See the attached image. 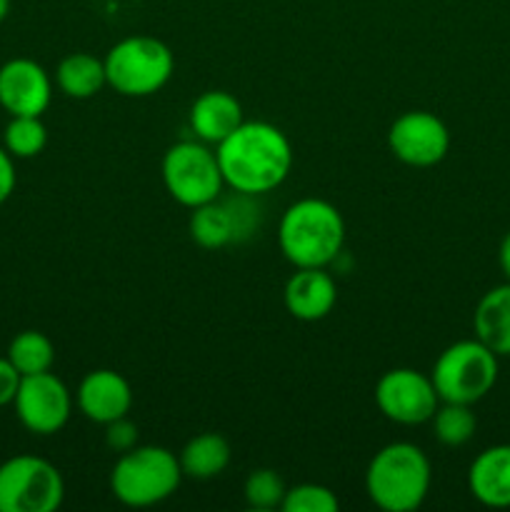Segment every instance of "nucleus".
<instances>
[{
    "label": "nucleus",
    "instance_id": "13",
    "mask_svg": "<svg viewBox=\"0 0 510 512\" xmlns=\"http://www.w3.org/2000/svg\"><path fill=\"white\" fill-rule=\"evenodd\" d=\"M75 403H78V410L85 418L98 425H108L130 413V408H133V388L115 370H90L80 380Z\"/></svg>",
    "mask_w": 510,
    "mask_h": 512
},
{
    "label": "nucleus",
    "instance_id": "29",
    "mask_svg": "<svg viewBox=\"0 0 510 512\" xmlns=\"http://www.w3.org/2000/svg\"><path fill=\"white\" fill-rule=\"evenodd\" d=\"M498 263H500V270H503L505 280H508V283H510V230H508V233H505L503 243H500Z\"/></svg>",
    "mask_w": 510,
    "mask_h": 512
},
{
    "label": "nucleus",
    "instance_id": "9",
    "mask_svg": "<svg viewBox=\"0 0 510 512\" xmlns=\"http://www.w3.org/2000/svg\"><path fill=\"white\" fill-rule=\"evenodd\" d=\"M375 405L390 423L423 425L438 410L440 395L430 375L413 368H393L375 383Z\"/></svg>",
    "mask_w": 510,
    "mask_h": 512
},
{
    "label": "nucleus",
    "instance_id": "14",
    "mask_svg": "<svg viewBox=\"0 0 510 512\" xmlns=\"http://www.w3.org/2000/svg\"><path fill=\"white\" fill-rule=\"evenodd\" d=\"M283 303L295 320L315 323L333 313L338 303V285L325 268H295L285 283Z\"/></svg>",
    "mask_w": 510,
    "mask_h": 512
},
{
    "label": "nucleus",
    "instance_id": "16",
    "mask_svg": "<svg viewBox=\"0 0 510 512\" xmlns=\"http://www.w3.org/2000/svg\"><path fill=\"white\" fill-rule=\"evenodd\" d=\"M468 488L485 508H510V445L485 448L470 463Z\"/></svg>",
    "mask_w": 510,
    "mask_h": 512
},
{
    "label": "nucleus",
    "instance_id": "8",
    "mask_svg": "<svg viewBox=\"0 0 510 512\" xmlns=\"http://www.w3.org/2000/svg\"><path fill=\"white\" fill-rule=\"evenodd\" d=\"M63 498L65 480L50 460L15 455L0 465V512H55Z\"/></svg>",
    "mask_w": 510,
    "mask_h": 512
},
{
    "label": "nucleus",
    "instance_id": "18",
    "mask_svg": "<svg viewBox=\"0 0 510 512\" xmlns=\"http://www.w3.org/2000/svg\"><path fill=\"white\" fill-rule=\"evenodd\" d=\"M230 458H233V450H230V443L220 433L195 435L178 453L183 478L193 480L218 478L230 465Z\"/></svg>",
    "mask_w": 510,
    "mask_h": 512
},
{
    "label": "nucleus",
    "instance_id": "30",
    "mask_svg": "<svg viewBox=\"0 0 510 512\" xmlns=\"http://www.w3.org/2000/svg\"><path fill=\"white\" fill-rule=\"evenodd\" d=\"M8 13H10V0H0V23L8 18Z\"/></svg>",
    "mask_w": 510,
    "mask_h": 512
},
{
    "label": "nucleus",
    "instance_id": "1",
    "mask_svg": "<svg viewBox=\"0 0 510 512\" xmlns=\"http://www.w3.org/2000/svg\"><path fill=\"white\" fill-rule=\"evenodd\" d=\"M223 180L240 195H263L280 188L293 170L288 135L265 120H243L238 130L215 145Z\"/></svg>",
    "mask_w": 510,
    "mask_h": 512
},
{
    "label": "nucleus",
    "instance_id": "2",
    "mask_svg": "<svg viewBox=\"0 0 510 512\" xmlns=\"http://www.w3.org/2000/svg\"><path fill=\"white\" fill-rule=\"evenodd\" d=\"M278 245L293 268H328L345 245V220L323 198L288 205L278 225Z\"/></svg>",
    "mask_w": 510,
    "mask_h": 512
},
{
    "label": "nucleus",
    "instance_id": "21",
    "mask_svg": "<svg viewBox=\"0 0 510 512\" xmlns=\"http://www.w3.org/2000/svg\"><path fill=\"white\" fill-rule=\"evenodd\" d=\"M5 358L15 365L20 375L48 373L55 363V348L48 335L40 330H23L10 340Z\"/></svg>",
    "mask_w": 510,
    "mask_h": 512
},
{
    "label": "nucleus",
    "instance_id": "3",
    "mask_svg": "<svg viewBox=\"0 0 510 512\" xmlns=\"http://www.w3.org/2000/svg\"><path fill=\"white\" fill-rule=\"evenodd\" d=\"M433 483V468L423 448L390 443L373 455L365 470V493L385 512H413L425 503Z\"/></svg>",
    "mask_w": 510,
    "mask_h": 512
},
{
    "label": "nucleus",
    "instance_id": "23",
    "mask_svg": "<svg viewBox=\"0 0 510 512\" xmlns=\"http://www.w3.org/2000/svg\"><path fill=\"white\" fill-rule=\"evenodd\" d=\"M3 143V148L13 158H35L48 145V128L43 125L40 115H10Z\"/></svg>",
    "mask_w": 510,
    "mask_h": 512
},
{
    "label": "nucleus",
    "instance_id": "15",
    "mask_svg": "<svg viewBox=\"0 0 510 512\" xmlns=\"http://www.w3.org/2000/svg\"><path fill=\"white\" fill-rule=\"evenodd\" d=\"M243 120V105L225 90H205L190 105V130L208 145L223 143Z\"/></svg>",
    "mask_w": 510,
    "mask_h": 512
},
{
    "label": "nucleus",
    "instance_id": "12",
    "mask_svg": "<svg viewBox=\"0 0 510 512\" xmlns=\"http://www.w3.org/2000/svg\"><path fill=\"white\" fill-rule=\"evenodd\" d=\"M53 98V83L40 63L13 58L0 65V105L10 115H43Z\"/></svg>",
    "mask_w": 510,
    "mask_h": 512
},
{
    "label": "nucleus",
    "instance_id": "10",
    "mask_svg": "<svg viewBox=\"0 0 510 512\" xmlns=\"http://www.w3.org/2000/svg\"><path fill=\"white\" fill-rule=\"evenodd\" d=\"M20 425L33 435H55L68 425L73 395L55 373H35L20 378L13 400Z\"/></svg>",
    "mask_w": 510,
    "mask_h": 512
},
{
    "label": "nucleus",
    "instance_id": "5",
    "mask_svg": "<svg viewBox=\"0 0 510 512\" xmlns=\"http://www.w3.org/2000/svg\"><path fill=\"white\" fill-rule=\"evenodd\" d=\"M103 60L108 85L125 98H148L160 93L175 70L170 48L153 35L123 38Z\"/></svg>",
    "mask_w": 510,
    "mask_h": 512
},
{
    "label": "nucleus",
    "instance_id": "26",
    "mask_svg": "<svg viewBox=\"0 0 510 512\" xmlns=\"http://www.w3.org/2000/svg\"><path fill=\"white\" fill-rule=\"evenodd\" d=\"M105 445L113 453H128V450H133L138 445V425L130 423L128 415L108 423L105 425Z\"/></svg>",
    "mask_w": 510,
    "mask_h": 512
},
{
    "label": "nucleus",
    "instance_id": "19",
    "mask_svg": "<svg viewBox=\"0 0 510 512\" xmlns=\"http://www.w3.org/2000/svg\"><path fill=\"white\" fill-rule=\"evenodd\" d=\"M55 83L68 98L88 100L108 85L105 78V60L90 53L65 55L55 70Z\"/></svg>",
    "mask_w": 510,
    "mask_h": 512
},
{
    "label": "nucleus",
    "instance_id": "22",
    "mask_svg": "<svg viewBox=\"0 0 510 512\" xmlns=\"http://www.w3.org/2000/svg\"><path fill=\"white\" fill-rule=\"evenodd\" d=\"M433 435L445 448H460L470 443L478 428V418L473 413V405L463 403H440L438 410L430 418Z\"/></svg>",
    "mask_w": 510,
    "mask_h": 512
},
{
    "label": "nucleus",
    "instance_id": "25",
    "mask_svg": "<svg viewBox=\"0 0 510 512\" xmlns=\"http://www.w3.org/2000/svg\"><path fill=\"white\" fill-rule=\"evenodd\" d=\"M283 512H338L340 500L330 488L320 483H300L285 490Z\"/></svg>",
    "mask_w": 510,
    "mask_h": 512
},
{
    "label": "nucleus",
    "instance_id": "17",
    "mask_svg": "<svg viewBox=\"0 0 510 512\" xmlns=\"http://www.w3.org/2000/svg\"><path fill=\"white\" fill-rule=\"evenodd\" d=\"M475 338L488 345L498 358H510V283L490 288L473 313Z\"/></svg>",
    "mask_w": 510,
    "mask_h": 512
},
{
    "label": "nucleus",
    "instance_id": "4",
    "mask_svg": "<svg viewBox=\"0 0 510 512\" xmlns=\"http://www.w3.org/2000/svg\"><path fill=\"white\" fill-rule=\"evenodd\" d=\"M183 480V468L173 450L160 445H135L120 453L110 473V490L128 508H150L168 500Z\"/></svg>",
    "mask_w": 510,
    "mask_h": 512
},
{
    "label": "nucleus",
    "instance_id": "7",
    "mask_svg": "<svg viewBox=\"0 0 510 512\" xmlns=\"http://www.w3.org/2000/svg\"><path fill=\"white\" fill-rule=\"evenodd\" d=\"M163 183L170 198L190 210L218 200L225 188L218 155L203 140H180L165 150Z\"/></svg>",
    "mask_w": 510,
    "mask_h": 512
},
{
    "label": "nucleus",
    "instance_id": "6",
    "mask_svg": "<svg viewBox=\"0 0 510 512\" xmlns=\"http://www.w3.org/2000/svg\"><path fill=\"white\" fill-rule=\"evenodd\" d=\"M430 378L440 403L475 405L498 383V355L478 338L458 340L438 355Z\"/></svg>",
    "mask_w": 510,
    "mask_h": 512
},
{
    "label": "nucleus",
    "instance_id": "11",
    "mask_svg": "<svg viewBox=\"0 0 510 512\" xmlns=\"http://www.w3.org/2000/svg\"><path fill=\"white\" fill-rule=\"evenodd\" d=\"M388 148L410 168H433L448 155L450 130L435 113L408 110L390 125Z\"/></svg>",
    "mask_w": 510,
    "mask_h": 512
},
{
    "label": "nucleus",
    "instance_id": "27",
    "mask_svg": "<svg viewBox=\"0 0 510 512\" xmlns=\"http://www.w3.org/2000/svg\"><path fill=\"white\" fill-rule=\"evenodd\" d=\"M20 378H23V375L15 370V365L10 363L8 358H0V408L13 405L15 393H18L20 388Z\"/></svg>",
    "mask_w": 510,
    "mask_h": 512
},
{
    "label": "nucleus",
    "instance_id": "20",
    "mask_svg": "<svg viewBox=\"0 0 510 512\" xmlns=\"http://www.w3.org/2000/svg\"><path fill=\"white\" fill-rule=\"evenodd\" d=\"M188 230L193 243H198L205 250H220L238 238L233 208H230V203H220V198L193 208Z\"/></svg>",
    "mask_w": 510,
    "mask_h": 512
},
{
    "label": "nucleus",
    "instance_id": "28",
    "mask_svg": "<svg viewBox=\"0 0 510 512\" xmlns=\"http://www.w3.org/2000/svg\"><path fill=\"white\" fill-rule=\"evenodd\" d=\"M15 190V165L13 155L0 145V205L13 195Z\"/></svg>",
    "mask_w": 510,
    "mask_h": 512
},
{
    "label": "nucleus",
    "instance_id": "24",
    "mask_svg": "<svg viewBox=\"0 0 510 512\" xmlns=\"http://www.w3.org/2000/svg\"><path fill=\"white\" fill-rule=\"evenodd\" d=\"M285 490H288L285 480L270 468L253 470V473L245 478V485H243V495L248 508L263 510V512L280 508L285 498Z\"/></svg>",
    "mask_w": 510,
    "mask_h": 512
}]
</instances>
